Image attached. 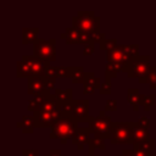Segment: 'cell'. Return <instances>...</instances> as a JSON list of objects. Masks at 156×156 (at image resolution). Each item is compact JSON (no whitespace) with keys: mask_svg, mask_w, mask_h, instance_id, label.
Returning <instances> with one entry per match:
<instances>
[{"mask_svg":"<svg viewBox=\"0 0 156 156\" xmlns=\"http://www.w3.org/2000/svg\"><path fill=\"white\" fill-rule=\"evenodd\" d=\"M151 65H150V56L149 55H139L134 57V60L124 66L123 72L127 73L129 78H138L139 83H146L147 82V76L150 74L151 71Z\"/></svg>","mask_w":156,"mask_h":156,"instance_id":"obj_1","label":"cell"},{"mask_svg":"<svg viewBox=\"0 0 156 156\" xmlns=\"http://www.w3.org/2000/svg\"><path fill=\"white\" fill-rule=\"evenodd\" d=\"M77 129V122L72 117H62L50 128L49 136L51 139H60V143L63 145L68 141V139L72 140Z\"/></svg>","mask_w":156,"mask_h":156,"instance_id":"obj_2","label":"cell"},{"mask_svg":"<svg viewBox=\"0 0 156 156\" xmlns=\"http://www.w3.org/2000/svg\"><path fill=\"white\" fill-rule=\"evenodd\" d=\"M72 26L78 30L90 32L95 35L100 33V17L94 11H78L72 17Z\"/></svg>","mask_w":156,"mask_h":156,"instance_id":"obj_3","label":"cell"},{"mask_svg":"<svg viewBox=\"0 0 156 156\" xmlns=\"http://www.w3.org/2000/svg\"><path fill=\"white\" fill-rule=\"evenodd\" d=\"M112 119L108 115H106L105 110L99 112V116L91 117L89 122L88 129L90 130L91 135L99 136L101 139H110L111 138V128H112Z\"/></svg>","mask_w":156,"mask_h":156,"instance_id":"obj_4","label":"cell"},{"mask_svg":"<svg viewBox=\"0 0 156 156\" xmlns=\"http://www.w3.org/2000/svg\"><path fill=\"white\" fill-rule=\"evenodd\" d=\"M133 126L134 122H113L110 138L111 144H132Z\"/></svg>","mask_w":156,"mask_h":156,"instance_id":"obj_5","label":"cell"},{"mask_svg":"<svg viewBox=\"0 0 156 156\" xmlns=\"http://www.w3.org/2000/svg\"><path fill=\"white\" fill-rule=\"evenodd\" d=\"M56 39L51 38L49 40L45 39H38L34 44H33V55L48 61V62H52L56 60Z\"/></svg>","mask_w":156,"mask_h":156,"instance_id":"obj_6","label":"cell"},{"mask_svg":"<svg viewBox=\"0 0 156 156\" xmlns=\"http://www.w3.org/2000/svg\"><path fill=\"white\" fill-rule=\"evenodd\" d=\"M133 60H134V57L127 51L126 44H118L113 50L106 52V63L116 62V63H121L123 66H127Z\"/></svg>","mask_w":156,"mask_h":156,"instance_id":"obj_7","label":"cell"},{"mask_svg":"<svg viewBox=\"0 0 156 156\" xmlns=\"http://www.w3.org/2000/svg\"><path fill=\"white\" fill-rule=\"evenodd\" d=\"M33 117L35 119L37 128H51L55 122L62 118V113L61 111H55V112L38 111L33 113Z\"/></svg>","mask_w":156,"mask_h":156,"instance_id":"obj_8","label":"cell"},{"mask_svg":"<svg viewBox=\"0 0 156 156\" xmlns=\"http://www.w3.org/2000/svg\"><path fill=\"white\" fill-rule=\"evenodd\" d=\"M72 118L78 122H90L89 116V100L88 99H76L73 100V112Z\"/></svg>","mask_w":156,"mask_h":156,"instance_id":"obj_9","label":"cell"},{"mask_svg":"<svg viewBox=\"0 0 156 156\" xmlns=\"http://www.w3.org/2000/svg\"><path fill=\"white\" fill-rule=\"evenodd\" d=\"M22 60L26 61L30 67L33 77H44L48 68L50 67V62L44 61L34 55H22Z\"/></svg>","mask_w":156,"mask_h":156,"instance_id":"obj_10","label":"cell"},{"mask_svg":"<svg viewBox=\"0 0 156 156\" xmlns=\"http://www.w3.org/2000/svg\"><path fill=\"white\" fill-rule=\"evenodd\" d=\"M101 82L100 78L95 76V72H85L84 82H83V94L84 95H91L96 89H100Z\"/></svg>","mask_w":156,"mask_h":156,"instance_id":"obj_11","label":"cell"},{"mask_svg":"<svg viewBox=\"0 0 156 156\" xmlns=\"http://www.w3.org/2000/svg\"><path fill=\"white\" fill-rule=\"evenodd\" d=\"M50 95H51V91H50V90H48V89H45V90H44V91H41L40 94L35 95L33 99L28 100L27 110H28V111H32L33 113H35V112L40 111V110H41V107L44 106L45 101L49 99V96H50Z\"/></svg>","mask_w":156,"mask_h":156,"instance_id":"obj_12","label":"cell"},{"mask_svg":"<svg viewBox=\"0 0 156 156\" xmlns=\"http://www.w3.org/2000/svg\"><path fill=\"white\" fill-rule=\"evenodd\" d=\"M91 139V133L88 128H78L72 138V143L78 147V150H83L85 145H89Z\"/></svg>","mask_w":156,"mask_h":156,"instance_id":"obj_13","label":"cell"},{"mask_svg":"<svg viewBox=\"0 0 156 156\" xmlns=\"http://www.w3.org/2000/svg\"><path fill=\"white\" fill-rule=\"evenodd\" d=\"M46 89V78L45 77H30L28 78V94L38 95Z\"/></svg>","mask_w":156,"mask_h":156,"instance_id":"obj_14","label":"cell"},{"mask_svg":"<svg viewBox=\"0 0 156 156\" xmlns=\"http://www.w3.org/2000/svg\"><path fill=\"white\" fill-rule=\"evenodd\" d=\"M145 98H146V95L141 94L138 88H129L127 90V100L133 106V111H138L139 106L144 105Z\"/></svg>","mask_w":156,"mask_h":156,"instance_id":"obj_15","label":"cell"},{"mask_svg":"<svg viewBox=\"0 0 156 156\" xmlns=\"http://www.w3.org/2000/svg\"><path fill=\"white\" fill-rule=\"evenodd\" d=\"M150 139V134H149V130L145 129V128H141L138 126L136 122H134V126H133V134H132V145H135V144H140L143 141H146Z\"/></svg>","mask_w":156,"mask_h":156,"instance_id":"obj_16","label":"cell"},{"mask_svg":"<svg viewBox=\"0 0 156 156\" xmlns=\"http://www.w3.org/2000/svg\"><path fill=\"white\" fill-rule=\"evenodd\" d=\"M61 38L65 39V41L67 44H79V40H80V30H78L73 26L72 27H67L66 30L63 33H61Z\"/></svg>","mask_w":156,"mask_h":156,"instance_id":"obj_17","label":"cell"},{"mask_svg":"<svg viewBox=\"0 0 156 156\" xmlns=\"http://www.w3.org/2000/svg\"><path fill=\"white\" fill-rule=\"evenodd\" d=\"M16 126L18 128H21L23 133H29V134L34 132V128H37L35 119L33 116H23L21 118V121H18L16 123Z\"/></svg>","mask_w":156,"mask_h":156,"instance_id":"obj_18","label":"cell"},{"mask_svg":"<svg viewBox=\"0 0 156 156\" xmlns=\"http://www.w3.org/2000/svg\"><path fill=\"white\" fill-rule=\"evenodd\" d=\"M38 33H39V28L34 27V28H22V44H29V43H35L39 38H38Z\"/></svg>","mask_w":156,"mask_h":156,"instance_id":"obj_19","label":"cell"},{"mask_svg":"<svg viewBox=\"0 0 156 156\" xmlns=\"http://www.w3.org/2000/svg\"><path fill=\"white\" fill-rule=\"evenodd\" d=\"M84 76H85V71L82 66H71L69 67L68 77L72 79V82L74 84L83 83L84 82Z\"/></svg>","mask_w":156,"mask_h":156,"instance_id":"obj_20","label":"cell"},{"mask_svg":"<svg viewBox=\"0 0 156 156\" xmlns=\"http://www.w3.org/2000/svg\"><path fill=\"white\" fill-rule=\"evenodd\" d=\"M16 74L18 78H22V77H26V78H30L33 77V73H32V69L30 67L28 66V63L26 61H23L22 58L17 61L16 63Z\"/></svg>","mask_w":156,"mask_h":156,"instance_id":"obj_21","label":"cell"},{"mask_svg":"<svg viewBox=\"0 0 156 156\" xmlns=\"http://www.w3.org/2000/svg\"><path fill=\"white\" fill-rule=\"evenodd\" d=\"M123 69H124L123 65L116 63V62H108L106 63V67H105V78L112 79L113 77L117 76V73L123 72Z\"/></svg>","mask_w":156,"mask_h":156,"instance_id":"obj_22","label":"cell"},{"mask_svg":"<svg viewBox=\"0 0 156 156\" xmlns=\"http://www.w3.org/2000/svg\"><path fill=\"white\" fill-rule=\"evenodd\" d=\"M60 105H61L60 100H58L54 94H51V95L49 96V99L45 101V104H44V106L41 107L40 111H45V112H55V111H60Z\"/></svg>","mask_w":156,"mask_h":156,"instance_id":"obj_23","label":"cell"},{"mask_svg":"<svg viewBox=\"0 0 156 156\" xmlns=\"http://www.w3.org/2000/svg\"><path fill=\"white\" fill-rule=\"evenodd\" d=\"M58 100L60 102H63V101H69V100H73V90L71 88L68 89H60V88H55L54 93H52Z\"/></svg>","mask_w":156,"mask_h":156,"instance_id":"obj_24","label":"cell"},{"mask_svg":"<svg viewBox=\"0 0 156 156\" xmlns=\"http://www.w3.org/2000/svg\"><path fill=\"white\" fill-rule=\"evenodd\" d=\"M88 147H89V152H94V149L105 150L106 149V144H105L104 139H101L99 136H95V135H91V139H90V143H89Z\"/></svg>","mask_w":156,"mask_h":156,"instance_id":"obj_25","label":"cell"},{"mask_svg":"<svg viewBox=\"0 0 156 156\" xmlns=\"http://www.w3.org/2000/svg\"><path fill=\"white\" fill-rule=\"evenodd\" d=\"M74 100V99H73ZM73 100L69 101H63L60 105V111L62 113V117H72L73 112Z\"/></svg>","mask_w":156,"mask_h":156,"instance_id":"obj_26","label":"cell"},{"mask_svg":"<svg viewBox=\"0 0 156 156\" xmlns=\"http://www.w3.org/2000/svg\"><path fill=\"white\" fill-rule=\"evenodd\" d=\"M117 45H118V44H117V40H116L115 38H111V39H104V40L99 44V48H100L101 50H105L106 52H108V51L113 50Z\"/></svg>","mask_w":156,"mask_h":156,"instance_id":"obj_27","label":"cell"},{"mask_svg":"<svg viewBox=\"0 0 156 156\" xmlns=\"http://www.w3.org/2000/svg\"><path fill=\"white\" fill-rule=\"evenodd\" d=\"M112 91V84H111V79L110 78H105V82L101 83L99 93L101 95H110Z\"/></svg>","mask_w":156,"mask_h":156,"instance_id":"obj_28","label":"cell"},{"mask_svg":"<svg viewBox=\"0 0 156 156\" xmlns=\"http://www.w3.org/2000/svg\"><path fill=\"white\" fill-rule=\"evenodd\" d=\"M46 79H51V80H56L58 78V67L56 66H50L44 76Z\"/></svg>","mask_w":156,"mask_h":156,"instance_id":"obj_29","label":"cell"},{"mask_svg":"<svg viewBox=\"0 0 156 156\" xmlns=\"http://www.w3.org/2000/svg\"><path fill=\"white\" fill-rule=\"evenodd\" d=\"M149 87L151 89H156V66H152L151 67V71H150V74L147 76V82Z\"/></svg>","mask_w":156,"mask_h":156,"instance_id":"obj_30","label":"cell"},{"mask_svg":"<svg viewBox=\"0 0 156 156\" xmlns=\"http://www.w3.org/2000/svg\"><path fill=\"white\" fill-rule=\"evenodd\" d=\"M155 98H156V95H155L154 93H151V94L146 95L145 101H144V105H143V107H144V110H145L146 112H147V111H150L151 106L154 105V102H155Z\"/></svg>","mask_w":156,"mask_h":156,"instance_id":"obj_31","label":"cell"},{"mask_svg":"<svg viewBox=\"0 0 156 156\" xmlns=\"http://www.w3.org/2000/svg\"><path fill=\"white\" fill-rule=\"evenodd\" d=\"M95 52V44L94 43H89L87 45H84L83 48V55L84 56H90Z\"/></svg>","mask_w":156,"mask_h":156,"instance_id":"obj_32","label":"cell"},{"mask_svg":"<svg viewBox=\"0 0 156 156\" xmlns=\"http://www.w3.org/2000/svg\"><path fill=\"white\" fill-rule=\"evenodd\" d=\"M117 110V101L115 99H108L105 102V111H116Z\"/></svg>","mask_w":156,"mask_h":156,"instance_id":"obj_33","label":"cell"},{"mask_svg":"<svg viewBox=\"0 0 156 156\" xmlns=\"http://www.w3.org/2000/svg\"><path fill=\"white\" fill-rule=\"evenodd\" d=\"M132 149L134 150L135 156H151L150 151L144 150V149H141V147H140V146H138V145H133V147H132Z\"/></svg>","mask_w":156,"mask_h":156,"instance_id":"obj_34","label":"cell"},{"mask_svg":"<svg viewBox=\"0 0 156 156\" xmlns=\"http://www.w3.org/2000/svg\"><path fill=\"white\" fill-rule=\"evenodd\" d=\"M136 123H138L139 127L145 128V129H149V127H150V119L147 117H140Z\"/></svg>","mask_w":156,"mask_h":156,"instance_id":"obj_35","label":"cell"},{"mask_svg":"<svg viewBox=\"0 0 156 156\" xmlns=\"http://www.w3.org/2000/svg\"><path fill=\"white\" fill-rule=\"evenodd\" d=\"M22 156H39V150L37 149H23Z\"/></svg>","mask_w":156,"mask_h":156,"instance_id":"obj_36","label":"cell"},{"mask_svg":"<svg viewBox=\"0 0 156 156\" xmlns=\"http://www.w3.org/2000/svg\"><path fill=\"white\" fill-rule=\"evenodd\" d=\"M68 73H69V67H66V66H60L58 67V78L68 77Z\"/></svg>","mask_w":156,"mask_h":156,"instance_id":"obj_37","label":"cell"},{"mask_svg":"<svg viewBox=\"0 0 156 156\" xmlns=\"http://www.w3.org/2000/svg\"><path fill=\"white\" fill-rule=\"evenodd\" d=\"M45 156H66V155H63L60 149H50L49 154H46Z\"/></svg>","mask_w":156,"mask_h":156,"instance_id":"obj_38","label":"cell"},{"mask_svg":"<svg viewBox=\"0 0 156 156\" xmlns=\"http://www.w3.org/2000/svg\"><path fill=\"white\" fill-rule=\"evenodd\" d=\"M117 156H135V154L133 149H123L121 155H117Z\"/></svg>","mask_w":156,"mask_h":156,"instance_id":"obj_39","label":"cell"},{"mask_svg":"<svg viewBox=\"0 0 156 156\" xmlns=\"http://www.w3.org/2000/svg\"><path fill=\"white\" fill-rule=\"evenodd\" d=\"M85 156H99V155H96V154H94V152H88Z\"/></svg>","mask_w":156,"mask_h":156,"instance_id":"obj_40","label":"cell"},{"mask_svg":"<svg viewBox=\"0 0 156 156\" xmlns=\"http://www.w3.org/2000/svg\"><path fill=\"white\" fill-rule=\"evenodd\" d=\"M155 33H156V23H155Z\"/></svg>","mask_w":156,"mask_h":156,"instance_id":"obj_41","label":"cell"},{"mask_svg":"<svg viewBox=\"0 0 156 156\" xmlns=\"http://www.w3.org/2000/svg\"><path fill=\"white\" fill-rule=\"evenodd\" d=\"M151 156H156V155H151Z\"/></svg>","mask_w":156,"mask_h":156,"instance_id":"obj_42","label":"cell"},{"mask_svg":"<svg viewBox=\"0 0 156 156\" xmlns=\"http://www.w3.org/2000/svg\"><path fill=\"white\" fill-rule=\"evenodd\" d=\"M155 44H156V39H155Z\"/></svg>","mask_w":156,"mask_h":156,"instance_id":"obj_43","label":"cell"}]
</instances>
